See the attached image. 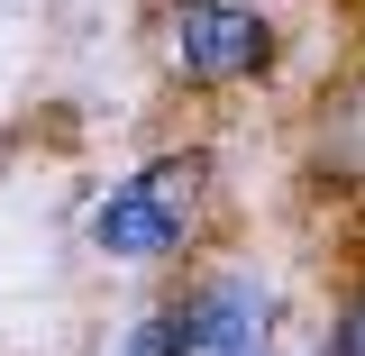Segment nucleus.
<instances>
[{
    "label": "nucleus",
    "mask_w": 365,
    "mask_h": 356,
    "mask_svg": "<svg viewBox=\"0 0 365 356\" xmlns=\"http://www.w3.org/2000/svg\"><path fill=\"white\" fill-rule=\"evenodd\" d=\"M274 55V28L237 0H182L174 9V64L192 83H237Z\"/></svg>",
    "instance_id": "nucleus-2"
},
{
    "label": "nucleus",
    "mask_w": 365,
    "mask_h": 356,
    "mask_svg": "<svg viewBox=\"0 0 365 356\" xmlns=\"http://www.w3.org/2000/svg\"><path fill=\"white\" fill-rule=\"evenodd\" d=\"M174 329H182V356H274L265 347V293L237 283V274L201 283V293L174 311Z\"/></svg>",
    "instance_id": "nucleus-3"
},
{
    "label": "nucleus",
    "mask_w": 365,
    "mask_h": 356,
    "mask_svg": "<svg viewBox=\"0 0 365 356\" xmlns=\"http://www.w3.org/2000/svg\"><path fill=\"white\" fill-rule=\"evenodd\" d=\"M338 356H365V302L347 311V329H338Z\"/></svg>",
    "instance_id": "nucleus-5"
},
{
    "label": "nucleus",
    "mask_w": 365,
    "mask_h": 356,
    "mask_svg": "<svg viewBox=\"0 0 365 356\" xmlns=\"http://www.w3.org/2000/svg\"><path fill=\"white\" fill-rule=\"evenodd\" d=\"M128 356H182V329H174V311H165V320H146V329L128 338Z\"/></svg>",
    "instance_id": "nucleus-4"
},
{
    "label": "nucleus",
    "mask_w": 365,
    "mask_h": 356,
    "mask_svg": "<svg viewBox=\"0 0 365 356\" xmlns=\"http://www.w3.org/2000/svg\"><path fill=\"white\" fill-rule=\"evenodd\" d=\"M192 210H201V165H192V156H182V165H146L137 183H119V192L91 210V238H101L110 256H174Z\"/></svg>",
    "instance_id": "nucleus-1"
}]
</instances>
